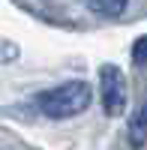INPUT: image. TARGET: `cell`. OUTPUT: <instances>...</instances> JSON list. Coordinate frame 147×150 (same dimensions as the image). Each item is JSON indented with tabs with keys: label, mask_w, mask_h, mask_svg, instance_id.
Here are the masks:
<instances>
[{
	"label": "cell",
	"mask_w": 147,
	"mask_h": 150,
	"mask_svg": "<svg viewBox=\"0 0 147 150\" xmlns=\"http://www.w3.org/2000/svg\"><path fill=\"white\" fill-rule=\"evenodd\" d=\"M90 105V84L87 81H66L39 96V111L51 120H66L81 114Z\"/></svg>",
	"instance_id": "cell-1"
},
{
	"label": "cell",
	"mask_w": 147,
	"mask_h": 150,
	"mask_svg": "<svg viewBox=\"0 0 147 150\" xmlns=\"http://www.w3.org/2000/svg\"><path fill=\"white\" fill-rule=\"evenodd\" d=\"M102 105H105V114L108 117H117L123 114L126 108V81H123V72L117 66H102Z\"/></svg>",
	"instance_id": "cell-2"
},
{
	"label": "cell",
	"mask_w": 147,
	"mask_h": 150,
	"mask_svg": "<svg viewBox=\"0 0 147 150\" xmlns=\"http://www.w3.org/2000/svg\"><path fill=\"white\" fill-rule=\"evenodd\" d=\"M129 141H132V147H144L147 144V102L135 111V117L129 123Z\"/></svg>",
	"instance_id": "cell-3"
},
{
	"label": "cell",
	"mask_w": 147,
	"mask_h": 150,
	"mask_svg": "<svg viewBox=\"0 0 147 150\" xmlns=\"http://www.w3.org/2000/svg\"><path fill=\"white\" fill-rule=\"evenodd\" d=\"M87 6L96 12V15H105V18H114L126 9V0H87Z\"/></svg>",
	"instance_id": "cell-4"
},
{
	"label": "cell",
	"mask_w": 147,
	"mask_h": 150,
	"mask_svg": "<svg viewBox=\"0 0 147 150\" xmlns=\"http://www.w3.org/2000/svg\"><path fill=\"white\" fill-rule=\"evenodd\" d=\"M132 60H135V63H147V36H141V39L132 45Z\"/></svg>",
	"instance_id": "cell-5"
}]
</instances>
